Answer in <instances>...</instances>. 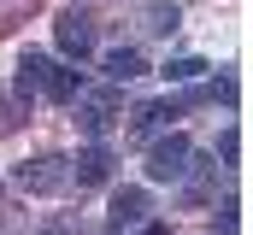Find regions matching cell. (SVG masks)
<instances>
[{
  "instance_id": "obj_5",
  "label": "cell",
  "mask_w": 253,
  "mask_h": 235,
  "mask_svg": "<svg viewBox=\"0 0 253 235\" xmlns=\"http://www.w3.org/2000/svg\"><path fill=\"white\" fill-rule=\"evenodd\" d=\"M171 118H183L177 100H147V106H135V112H129V141H153V135H165Z\"/></svg>"
},
{
  "instance_id": "obj_9",
  "label": "cell",
  "mask_w": 253,
  "mask_h": 235,
  "mask_svg": "<svg viewBox=\"0 0 253 235\" xmlns=\"http://www.w3.org/2000/svg\"><path fill=\"white\" fill-rule=\"evenodd\" d=\"M47 71H53V59H47V53H24V59H18V94L36 100L42 82H47Z\"/></svg>"
},
{
  "instance_id": "obj_8",
  "label": "cell",
  "mask_w": 253,
  "mask_h": 235,
  "mask_svg": "<svg viewBox=\"0 0 253 235\" xmlns=\"http://www.w3.org/2000/svg\"><path fill=\"white\" fill-rule=\"evenodd\" d=\"M100 71H106L112 82H135V77H147V59L135 53V47H112V53L100 59Z\"/></svg>"
},
{
  "instance_id": "obj_16",
  "label": "cell",
  "mask_w": 253,
  "mask_h": 235,
  "mask_svg": "<svg viewBox=\"0 0 253 235\" xmlns=\"http://www.w3.org/2000/svg\"><path fill=\"white\" fill-rule=\"evenodd\" d=\"M0 112H6V100H0Z\"/></svg>"
},
{
  "instance_id": "obj_10",
  "label": "cell",
  "mask_w": 253,
  "mask_h": 235,
  "mask_svg": "<svg viewBox=\"0 0 253 235\" xmlns=\"http://www.w3.org/2000/svg\"><path fill=\"white\" fill-rule=\"evenodd\" d=\"M77 88H83V71H71V65H53V71H47V82H42V94H47V100H71Z\"/></svg>"
},
{
  "instance_id": "obj_3",
  "label": "cell",
  "mask_w": 253,
  "mask_h": 235,
  "mask_svg": "<svg viewBox=\"0 0 253 235\" xmlns=\"http://www.w3.org/2000/svg\"><path fill=\"white\" fill-rule=\"evenodd\" d=\"M189 135L183 129H165V135H153V147H147V176L153 182H177V176L189 171Z\"/></svg>"
},
{
  "instance_id": "obj_12",
  "label": "cell",
  "mask_w": 253,
  "mask_h": 235,
  "mask_svg": "<svg viewBox=\"0 0 253 235\" xmlns=\"http://www.w3.org/2000/svg\"><path fill=\"white\" fill-rule=\"evenodd\" d=\"M206 71H212L206 59H171V65H165V77H171V82H200Z\"/></svg>"
},
{
  "instance_id": "obj_14",
  "label": "cell",
  "mask_w": 253,
  "mask_h": 235,
  "mask_svg": "<svg viewBox=\"0 0 253 235\" xmlns=\"http://www.w3.org/2000/svg\"><path fill=\"white\" fill-rule=\"evenodd\" d=\"M218 153H224V165H236V153H242V135H236V129H230V135H224V141H218Z\"/></svg>"
},
{
  "instance_id": "obj_6",
  "label": "cell",
  "mask_w": 253,
  "mask_h": 235,
  "mask_svg": "<svg viewBox=\"0 0 253 235\" xmlns=\"http://www.w3.org/2000/svg\"><path fill=\"white\" fill-rule=\"evenodd\" d=\"M106 176H112V153H106V147H83V153L71 159V182H77V188H100Z\"/></svg>"
},
{
  "instance_id": "obj_1",
  "label": "cell",
  "mask_w": 253,
  "mask_h": 235,
  "mask_svg": "<svg viewBox=\"0 0 253 235\" xmlns=\"http://www.w3.org/2000/svg\"><path fill=\"white\" fill-rule=\"evenodd\" d=\"M71 112H77V129L83 135H106L118 118H124V100H118V88H77L71 94Z\"/></svg>"
},
{
  "instance_id": "obj_13",
  "label": "cell",
  "mask_w": 253,
  "mask_h": 235,
  "mask_svg": "<svg viewBox=\"0 0 253 235\" xmlns=\"http://www.w3.org/2000/svg\"><path fill=\"white\" fill-rule=\"evenodd\" d=\"M112 235H171V224H153V218H141V224H124V230Z\"/></svg>"
},
{
  "instance_id": "obj_2",
  "label": "cell",
  "mask_w": 253,
  "mask_h": 235,
  "mask_svg": "<svg viewBox=\"0 0 253 235\" xmlns=\"http://www.w3.org/2000/svg\"><path fill=\"white\" fill-rule=\"evenodd\" d=\"M12 182H18L24 194H65V188H71V159L36 153V159H24V165L12 171Z\"/></svg>"
},
{
  "instance_id": "obj_4",
  "label": "cell",
  "mask_w": 253,
  "mask_h": 235,
  "mask_svg": "<svg viewBox=\"0 0 253 235\" xmlns=\"http://www.w3.org/2000/svg\"><path fill=\"white\" fill-rule=\"evenodd\" d=\"M53 41H59V53H71V59L94 53V18H88V12H59V18H53Z\"/></svg>"
},
{
  "instance_id": "obj_7",
  "label": "cell",
  "mask_w": 253,
  "mask_h": 235,
  "mask_svg": "<svg viewBox=\"0 0 253 235\" xmlns=\"http://www.w3.org/2000/svg\"><path fill=\"white\" fill-rule=\"evenodd\" d=\"M147 212H153L147 188H118V194H112V230H124V224H141Z\"/></svg>"
},
{
  "instance_id": "obj_15",
  "label": "cell",
  "mask_w": 253,
  "mask_h": 235,
  "mask_svg": "<svg viewBox=\"0 0 253 235\" xmlns=\"http://www.w3.org/2000/svg\"><path fill=\"white\" fill-rule=\"evenodd\" d=\"M47 235H77V230H71V224H59V230H47Z\"/></svg>"
},
{
  "instance_id": "obj_11",
  "label": "cell",
  "mask_w": 253,
  "mask_h": 235,
  "mask_svg": "<svg viewBox=\"0 0 253 235\" xmlns=\"http://www.w3.org/2000/svg\"><path fill=\"white\" fill-rule=\"evenodd\" d=\"M177 24H183V12H177L171 0H159V6H147V12H141V30H147V36H171Z\"/></svg>"
}]
</instances>
